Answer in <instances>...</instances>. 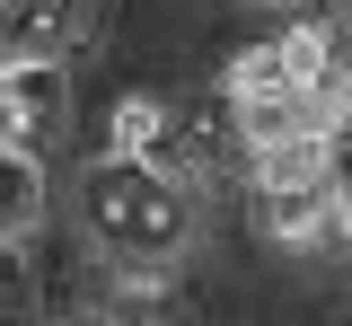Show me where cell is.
I'll return each mask as SVG.
<instances>
[{
    "instance_id": "cell-2",
    "label": "cell",
    "mask_w": 352,
    "mask_h": 326,
    "mask_svg": "<svg viewBox=\"0 0 352 326\" xmlns=\"http://www.w3.org/2000/svg\"><path fill=\"white\" fill-rule=\"evenodd\" d=\"M150 168H168L176 186H229V177H256V141H247L238 89L176 97V106H168V124H159Z\"/></svg>"
},
{
    "instance_id": "cell-6",
    "label": "cell",
    "mask_w": 352,
    "mask_h": 326,
    "mask_svg": "<svg viewBox=\"0 0 352 326\" xmlns=\"http://www.w3.org/2000/svg\"><path fill=\"white\" fill-rule=\"evenodd\" d=\"M80 27V0H9V53H62V36Z\"/></svg>"
},
{
    "instance_id": "cell-10",
    "label": "cell",
    "mask_w": 352,
    "mask_h": 326,
    "mask_svg": "<svg viewBox=\"0 0 352 326\" xmlns=\"http://www.w3.org/2000/svg\"><path fill=\"white\" fill-rule=\"evenodd\" d=\"M71 326H141V318H71Z\"/></svg>"
},
{
    "instance_id": "cell-3",
    "label": "cell",
    "mask_w": 352,
    "mask_h": 326,
    "mask_svg": "<svg viewBox=\"0 0 352 326\" xmlns=\"http://www.w3.org/2000/svg\"><path fill=\"white\" fill-rule=\"evenodd\" d=\"M0 97H9V141H27V150H44V141L62 133V115H71V89H62V71L44 53H9Z\"/></svg>"
},
{
    "instance_id": "cell-4",
    "label": "cell",
    "mask_w": 352,
    "mask_h": 326,
    "mask_svg": "<svg viewBox=\"0 0 352 326\" xmlns=\"http://www.w3.org/2000/svg\"><path fill=\"white\" fill-rule=\"evenodd\" d=\"M264 230L282 247H335L344 230V186L335 177H308V186H264Z\"/></svg>"
},
{
    "instance_id": "cell-9",
    "label": "cell",
    "mask_w": 352,
    "mask_h": 326,
    "mask_svg": "<svg viewBox=\"0 0 352 326\" xmlns=\"http://www.w3.org/2000/svg\"><path fill=\"white\" fill-rule=\"evenodd\" d=\"M335 186H344V230H352V133H335Z\"/></svg>"
},
{
    "instance_id": "cell-11",
    "label": "cell",
    "mask_w": 352,
    "mask_h": 326,
    "mask_svg": "<svg viewBox=\"0 0 352 326\" xmlns=\"http://www.w3.org/2000/svg\"><path fill=\"white\" fill-rule=\"evenodd\" d=\"M256 9H317V0H256Z\"/></svg>"
},
{
    "instance_id": "cell-7",
    "label": "cell",
    "mask_w": 352,
    "mask_h": 326,
    "mask_svg": "<svg viewBox=\"0 0 352 326\" xmlns=\"http://www.w3.org/2000/svg\"><path fill=\"white\" fill-rule=\"evenodd\" d=\"M229 89H238V97H264V89H300V71H291L282 36H273V45H247V53H238V62H229Z\"/></svg>"
},
{
    "instance_id": "cell-1",
    "label": "cell",
    "mask_w": 352,
    "mask_h": 326,
    "mask_svg": "<svg viewBox=\"0 0 352 326\" xmlns=\"http://www.w3.org/2000/svg\"><path fill=\"white\" fill-rule=\"evenodd\" d=\"M80 212H88V238L106 247V265H124V274H168L194 247V194L132 150H106L80 177Z\"/></svg>"
},
{
    "instance_id": "cell-5",
    "label": "cell",
    "mask_w": 352,
    "mask_h": 326,
    "mask_svg": "<svg viewBox=\"0 0 352 326\" xmlns=\"http://www.w3.org/2000/svg\"><path fill=\"white\" fill-rule=\"evenodd\" d=\"M36 221H44V159L27 150V141H9V150H0V238L27 247Z\"/></svg>"
},
{
    "instance_id": "cell-8",
    "label": "cell",
    "mask_w": 352,
    "mask_h": 326,
    "mask_svg": "<svg viewBox=\"0 0 352 326\" xmlns=\"http://www.w3.org/2000/svg\"><path fill=\"white\" fill-rule=\"evenodd\" d=\"M159 124H168V106H159V97H124V106H115V150L150 159V150H159Z\"/></svg>"
}]
</instances>
